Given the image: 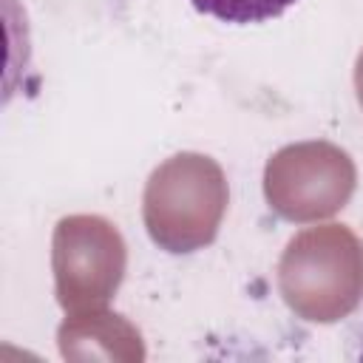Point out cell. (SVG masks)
<instances>
[{
	"label": "cell",
	"mask_w": 363,
	"mask_h": 363,
	"mask_svg": "<svg viewBox=\"0 0 363 363\" xmlns=\"http://www.w3.org/2000/svg\"><path fill=\"white\" fill-rule=\"evenodd\" d=\"M286 306L309 323H335L363 301V241L346 224L306 227L278 261Z\"/></svg>",
	"instance_id": "obj_1"
},
{
	"label": "cell",
	"mask_w": 363,
	"mask_h": 363,
	"mask_svg": "<svg viewBox=\"0 0 363 363\" xmlns=\"http://www.w3.org/2000/svg\"><path fill=\"white\" fill-rule=\"evenodd\" d=\"M230 190L224 170L204 153H176L147 179L142 216L147 235L167 252H196L218 235Z\"/></svg>",
	"instance_id": "obj_2"
},
{
	"label": "cell",
	"mask_w": 363,
	"mask_h": 363,
	"mask_svg": "<svg viewBox=\"0 0 363 363\" xmlns=\"http://www.w3.org/2000/svg\"><path fill=\"white\" fill-rule=\"evenodd\" d=\"M125 241L102 216H65L54 227L51 267L57 303L68 312L102 309L125 278Z\"/></svg>",
	"instance_id": "obj_3"
},
{
	"label": "cell",
	"mask_w": 363,
	"mask_h": 363,
	"mask_svg": "<svg viewBox=\"0 0 363 363\" xmlns=\"http://www.w3.org/2000/svg\"><path fill=\"white\" fill-rule=\"evenodd\" d=\"M357 184L354 162L332 142H298L281 147L264 167V196L286 221L335 216Z\"/></svg>",
	"instance_id": "obj_4"
},
{
	"label": "cell",
	"mask_w": 363,
	"mask_h": 363,
	"mask_svg": "<svg viewBox=\"0 0 363 363\" xmlns=\"http://www.w3.org/2000/svg\"><path fill=\"white\" fill-rule=\"evenodd\" d=\"M201 14H210L221 23L247 26L281 17L295 0H190Z\"/></svg>",
	"instance_id": "obj_5"
},
{
	"label": "cell",
	"mask_w": 363,
	"mask_h": 363,
	"mask_svg": "<svg viewBox=\"0 0 363 363\" xmlns=\"http://www.w3.org/2000/svg\"><path fill=\"white\" fill-rule=\"evenodd\" d=\"M349 352H346V357H352V360H363V318L349 329Z\"/></svg>",
	"instance_id": "obj_6"
},
{
	"label": "cell",
	"mask_w": 363,
	"mask_h": 363,
	"mask_svg": "<svg viewBox=\"0 0 363 363\" xmlns=\"http://www.w3.org/2000/svg\"><path fill=\"white\" fill-rule=\"evenodd\" d=\"M354 91H357V102L363 108V51H360V57L354 62Z\"/></svg>",
	"instance_id": "obj_7"
}]
</instances>
